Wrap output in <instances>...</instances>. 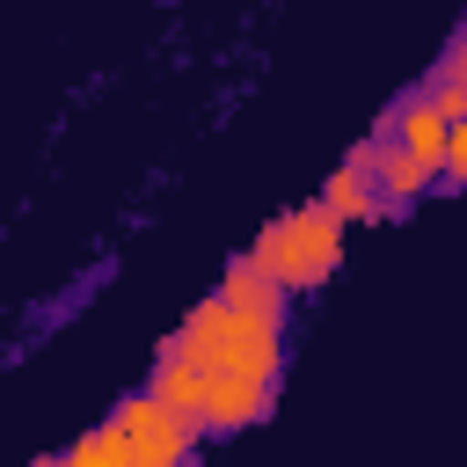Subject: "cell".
Wrapping results in <instances>:
<instances>
[{
    "mask_svg": "<svg viewBox=\"0 0 467 467\" xmlns=\"http://www.w3.org/2000/svg\"><path fill=\"white\" fill-rule=\"evenodd\" d=\"M285 328L292 306H241L226 292H204L190 306V321L161 343L204 372H241V379H285Z\"/></svg>",
    "mask_w": 467,
    "mask_h": 467,
    "instance_id": "1",
    "label": "cell"
},
{
    "mask_svg": "<svg viewBox=\"0 0 467 467\" xmlns=\"http://www.w3.org/2000/svg\"><path fill=\"white\" fill-rule=\"evenodd\" d=\"M58 460H66V467H131V445H124V431H117V423H95V431H88V438H73ZM58 460H51V467H58Z\"/></svg>",
    "mask_w": 467,
    "mask_h": 467,
    "instance_id": "5",
    "label": "cell"
},
{
    "mask_svg": "<svg viewBox=\"0 0 467 467\" xmlns=\"http://www.w3.org/2000/svg\"><path fill=\"white\" fill-rule=\"evenodd\" d=\"M343 248H350V226H343L321 197H306V204L277 212L241 255H248L285 299H306V292H321V285L343 270Z\"/></svg>",
    "mask_w": 467,
    "mask_h": 467,
    "instance_id": "2",
    "label": "cell"
},
{
    "mask_svg": "<svg viewBox=\"0 0 467 467\" xmlns=\"http://www.w3.org/2000/svg\"><path fill=\"white\" fill-rule=\"evenodd\" d=\"M321 204L350 226V234H365V226H387V204H379V190H372V175L358 168V161H343L328 182H321Z\"/></svg>",
    "mask_w": 467,
    "mask_h": 467,
    "instance_id": "4",
    "label": "cell"
},
{
    "mask_svg": "<svg viewBox=\"0 0 467 467\" xmlns=\"http://www.w3.org/2000/svg\"><path fill=\"white\" fill-rule=\"evenodd\" d=\"M109 423L124 431L131 467H175V460H190V452L204 445V431H197L190 416H175L168 401H153L146 387H139V394H124V401L109 409Z\"/></svg>",
    "mask_w": 467,
    "mask_h": 467,
    "instance_id": "3",
    "label": "cell"
}]
</instances>
